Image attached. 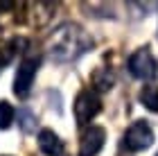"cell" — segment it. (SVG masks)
Returning <instances> with one entry per match:
<instances>
[{
	"label": "cell",
	"instance_id": "cell-2",
	"mask_svg": "<svg viewBox=\"0 0 158 156\" xmlns=\"http://www.w3.org/2000/svg\"><path fill=\"white\" fill-rule=\"evenodd\" d=\"M102 111V100L93 88L79 91V95L75 97V120L79 127H88L90 120Z\"/></svg>",
	"mask_w": 158,
	"mask_h": 156
},
{
	"label": "cell",
	"instance_id": "cell-10",
	"mask_svg": "<svg viewBox=\"0 0 158 156\" xmlns=\"http://www.w3.org/2000/svg\"><path fill=\"white\" fill-rule=\"evenodd\" d=\"M18 43L20 41L18 39H9V41H0V73L11 63V59H14V54H16L18 50Z\"/></svg>",
	"mask_w": 158,
	"mask_h": 156
},
{
	"label": "cell",
	"instance_id": "cell-8",
	"mask_svg": "<svg viewBox=\"0 0 158 156\" xmlns=\"http://www.w3.org/2000/svg\"><path fill=\"white\" fill-rule=\"evenodd\" d=\"M90 84H93V91H99V93H106V91L113 88V73L109 68H97L90 77Z\"/></svg>",
	"mask_w": 158,
	"mask_h": 156
},
{
	"label": "cell",
	"instance_id": "cell-11",
	"mask_svg": "<svg viewBox=\"0 0 158 156\" xmlns=\"http://www.w3.org/2000/svg\"><path fill=\"white\" fill-rule=\"evenodd\" d=\"M16 120V109L7 102V100H0V129H9Z\"/></svg>",
	"mask_w": 158,
	"mask_h": 156
},
{
	"label": "cell",
	"instance_id": "cell-6",
	"mask_svg": "<svg viewBox=\"0 0 158 156\" xmlns=\"http://www.w3.org/2000/svg\"><path fill=\"white\" fill-rule=\"evenodd\" d=\"M106 143V131L104 127L90 124L88 129L84 131L81 143H79V156H97L102 152V147Z\"/></svg>",
	"mask_w": 158,
	"mask_h": 156
},
{
	"label": "cell",
	"instance_id": "cell-12",
	"mask_svg": "<svg viewBox=\"0 0 158 156\" xmlns=\"http://www.w3.org/2000/svg\"><path fill=\"white\" fill-rule=\"evenodd\" d=\"M18 127L23 129V133H32L36 131V116L27 109H20L18 111Z\"/></svg>",
	"mask_w": 158,
	"mask_h": 156
},
{
	"label": "cell",
	"instance_id": "cell-5",
	"mask_svg": "<svg viewBox=\"0 0 158 156\" xmlns=\"http://www.w3.org/2000/svg\"><path fill=\"white\" fill-rule=\"evenodd\" d=\"M39 57H27V59L20 61V66L16 70V77H14V93L18 97H27L32 91L34 77L39 73Z\"/></svg>",
	"mask_w": 158,
	"mask_h": 156
},
{
	"label": "cell",
	"instance_id": "cell-1",
	"mask_svg": "<svg viewBox=\"0 0 158 156\" xmlns=\"http://www.w3.org/2000/svg\"><path fill=\"white\" fill-rule=\"evenodd\" d=\"M93 48V39L88 32L77 23H63L50 34L48 39V54L54 61L68 63L79 59L84 52H88Z\"/></svg>",
	"mask_w": 158,
	"mask_h": 156
},
{
	"label": "cell",
	"instance_id": "cell-7",
	"mask_svg": "<svg viewBox=\"0 0 158 156\" xmlns=\"http://www.w3.org/2000/svg\"><path fill=\"white\" fill-rule=\"evenodd\" d=\"M39 150L45 156H61L63 154V140L52 129H41L39 131Z\"/></svg>",
	"mask_w": 158,
	"mask_h": 156
},
{
	"label": "cell",
	"instance_id": "cell-9",
	"mask_svg": "<svg viewBox=\"0 0 158 156\" xmlns=\"http://www.w3.org/2000/svg\"><path fill=\"white\" fill-rule=\"evenodd\" d=\"M138 100L142 102L145 109H149L152 113H158V86H156V84H147V86H142Z\"/></svg>",
	"mask_w": 158,
	"mask_h": 156
},
{
	"label": "cell",
	"instance_id": "cell-4",
	"mask_svg": "<svg viewBox=\"0 0 158 156\" xmlns=\"http://www.w3.org/2000/svg\"><path fill=\"white\" fill-rule=\"evenodd\" d=\"M129 73H131L135 79L149 82L158 75V63L154 59V54L149 48H138L131 57H129Z\"/></svg>",
	"mask_w": 158,
	"mask_h": 156
},
{
	"label": "cell",
	"instance_id": "cell-3",
	"mask_svg": "<svg viewBox=\"0 0 158 156\" xmlns=\"http://www.w3.org/2000/svg\"><path fill=\"white\" fill-rule=\"evenodd\" d=\"M154 129L145 120H135V122L124 131V147L129 152H145L154 145Z\"/></svg>",
	"mask_w": 158,
	"mask_h": 156
}]
</instances>
